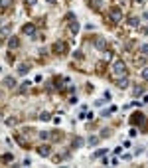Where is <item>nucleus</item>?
<instances>
[{"instance_id": "4be33fe9", "label": "nucleus", "mask_w": 148, "mask_h": 168, "mask_svg": "<svg viewBox=\"0 0 148 168\" xmlns=\"http://www.w3.org/2000/svg\"><path fill=\"white\" fill-rule=\"evenodd\" d=\"M40 119H42V121H49V119H52V115H49V113H42Z\"/></svg>"}, {"instance_id": "f03ea898", "label": "nucleus", "mask_w": 148, "mask_h": 168, "mask_svg": "<svg viewBox=\"0 0 148 168\" xmlns=\"http://www.w3.org/2000/svg\"><path fill=\"white\" fill-rule=\"evenodd\" d=\"M121 18H122V12H121V8H111V22L113 24H118L121 22Z\"/></svg>"}, {"instance_id": "9b49d317", "label": "nucleus", "mask_w": 148, "mask_h": 168, "mask_svg": "<svg viewBox=\"0 0 148 168\" xmlns=\"http://www.w3.org/2000/svg\"><path fill=\"white\" fill-rule=\"evenodd\" d=\"M69 30H71V34H77V32H79V22L71 20V24H69Z\"/></svg>"}, {"instance_id": "9d476101", "label": "nucleus", "mask_w": 148, "mask_h": 168, "mask_svg": "<svg viewBox=\"0 0 148 168\" xmlns=\"http://www.w3.org/2000/svg\"><path fill=\"white\" fill-rule=\"evenodd\" d=\"M22 30H24V34H28V36H34V34H36V28H34L32 24H26Z\"/></svg>"}, {"instance_id": "ddd939ff", "label": "nucleus", "mask_w": 148, "mask_h": 168, "mask_svg": "<svg viewBox=\"0 0 148 168\" xmlns=\"http://www.w3.org/2000/svg\"><path fill=\"white\" fill-rule=\"evenodd\" d=\"M10 30H12V26H10V24L2 26V30H0V36H8V34H10Z\"/></svg>"}, {"instance_id": "f257e3e1", "label": "nucleus", "mask_w": 148, "mask_h": 168, "mask_svg": "<svg viewBox=\"0 0 148 168\" xmlns=\"http://www.w3.org/2000/svg\"><path fill=\"white\" fill-rule=\"evenodd\" d=\"M113 71H115L117 75H128V71H126V64H125V61H115V64H113Z\"/></svg>"}, {"instance_id": "393cba45", "label": "nucleus", "mask_w": 148, "mask_h": 168, "mask_svg": "<svg viewBox=\"0 0 148 168\" xmlns=\"http://www.w3.org/2000/svg\"><path fill=\"white\" fill-rule=\"evenodd\" d=\"M140 49H142V52H144V53H146V56H148V44H144V46H142V48H140Z\"/></svg>"}, {"instance_id": "b1692460", "label": "nucleus", "mask_w": 148, "mask_h": 168, "mask_svg": "<svg viewBox=\"0 0 148 168\" xmlns=\"http://www.w3.org/2000/svg\"><path fill=\"white\" fill-rule=\"evenodd\" d=\"M67 20H69V22H71V20H75V14H73V12H69V14H67Z\"/></svg>"}, {"instance_id": "aec40b11", "label": "nucleus", "mask_w": 148, "mask_h": 168, "mask_svg": "<svg viewBox=\"0 0 148 168\" xmlns=\"http://www.w3.org/2000/svg\"><path fill=\"white\" fill-rule=\"evenodd\" d=\"M89 144L97 146V144H99V137H91V138H89Z\"/></svg>"}, {"instance_id": "2eb2a0df", "label": "nucleus", "mask_w": 148, "mask_h": 168, "mask_svg": "<svg viewBox=\"0 0 148 168\" xmlns=\"http://www.w3.org/2000/svg\"><path fill=\"white\" fill-rule=\"evenodd\" d=\"M4 85H6V87H14V85H16V81H14L12 77H6V79H4Z\"/></svg>"}, {"instance_id": "39448f33", "label": "nucleus", "mask_w": 148, "mask_h": 168, "mask_svg": "<svg viewBox=\"0 0 148 168\" xmlns=\"http://www.w3.org/2000/svg\"><path fill=\"white\" fill-rule=\"evenodd\" d=\"M8 48L10 49H18L20 48V40L18 38H10V40H8Z\"/></svg>"}, {"instance_id": "a878e982", "label": "nucleus", "mask_w": 148, "mask_h": 168, "mask_svg": "<svg viewBox=\"0 0 148 168\" xmlns=\"http://www.w3.org/2000/svg\"><path fill=\"white\" fill-rule=\"evenodd\" d=\"M142 34H146V36H148V26H146V28H142Z\"/></svg>"}, {"instance_id": "423d86ee", "label": "nucleus", "mask_w": 148, "mask_h": 168, "mask_svg": "<svg viewBox=\"0 0 148 168\" xmlns=\"http://www.w3.org/2000/svg\"><path fill=\"white\" fill-rule=\"evenodd\" d=\"M126 24H128L130 28H136L138 24H140V18H136V16H130V18L126 20Z\"/></svg>"}, {"instance_id": "412c9836", "label": "nucleus", "mask_w": 148, "mask_h": 168, "mask_svg": "<svg viewBox=\"0 0 148 168\" xmlns=\"http://www.w3.org/2000/svg\"><path fill=\"white\" fill-rule=\"evenodd\" d=\"M12 158H14L12 154H4V156H2V162H6V164H8V162H12Z\"/></svg>"}, {"instance_id": "6e6552de", "label": "nucleus", "mask_w": 148, "mask_h": 168, "mask_svg": "<svg viewBox=\"0 0 148 168\" xmlns=\"http://www.w3.org/2000/svg\"><path fill=\"white\" fill-rule=\"evenodd\" d=\"M117 85L121 87V89H125V87H128V79H126V75H121V79L117 81Z\"/></svg>"}, {"instance_id": "f3484780", "label": "nucleus", "mask_w": 148, "mask_h": 168, "mask_svg": "<svg viewBox=\"0 0 148 168\" xmlns=\"http://www.w3.org/2000/svg\"><path fill=\"white\" fill-rule=\"evenodd\" d=\"M16 123H18V121H16V117H10V119H6V125H8V127H14Z\"/></svg>"}, {"instance_id": "a211bd4d", "label": "nucleus", "mask_w": 148, "mask_h": 168, "mask_svg": "<svg viewBox=\"0 0 148 168\" xmlns=\"http://www.w3.org/2000/svg\"><path fill=\"white\" fill-rule=\"evenodd\" d=\"M30 85H32V81H26V83H24V85L22 87H20V93H26V91H28V87Z\"/></svg>"}, {"instance_id": "5701e85b", "label": "nucleus", "mask_w": 148, "mask_h": 168, "mask_svg": "<svg viewBox=\"0 0 148 168\" xmlns=\"http://www.w3.org/2000/svg\"><path fill=\"white\" fill-rule=\"evenodd\" d=\"M109 134H111L109 129H103V131H101V137H109Z\"/></svg>"}, {"instance_id": "f8f14e48", "label": "nucleus", "mask_w": 148, "mask_h": 168, "mask_svg": "<svg viewBox=\"0 0 148 168\" xmlns=\"http://www.w3.org/2000/svg\"><path fill=\"white\" fill-rule=\"evenodd\" d=\"M83 144H85V141H83L81 137H77V138H75V141H73V148H81Z\"/></svg>"}, {"instance_id": "1a4fd4ad", "label": "nucleus", "mask_w": 148, "mask_h": 168, "mask_svg": "<svg viewBox=\"0 0 148 168\" xmlns=\"http://www.w3.org/2000/svg\"><path fill=\"white\" fill-rule=\"evenodd\" d=\"M18 75H24V73H28L30 71V64H22V65H18Z\"/></svg>"}, {"instance_id": "6ab92c4d", "label": "nucleus", "mask_w": 148, "mask_h": 168, "mask_svg": "<svg viewBox=\"0 0 148 168\" xmlns=\"http://www.w3.org/2000/svg\"><path fill=\"white\" fill-rule=\"evenodd\" d=\"M140 75H142V79H146V81H148V65H146V67H142Z\"/></svg>"}, {"instance_id": "7ed1b4c3", "label": "nucleus", "mask_w": 148, "mask_h": 168, "mask_svg": "<svg viewBox=\"0 0 148 168\" xmlns=\"http://www.w3.org/2000/svg\"><path fill=\"white\" fill-rule=\"evenodd\" d=\"M95 48L101 49V52H103V49H107V40H105L103 36H97V38H95Z\"/></svg>"}, {"instance_id": "dca6fc26", "label": "nucleus", "mask_w": 148, "mask_h": 168, "mask_svg": "<svg viewBox=\"0 0 148 168\" xmlns=\"http://www.w3.org/2000/svg\"><path fill=\"white\" fill-rule=\"evenodd\" d=\"M107 154V148H101V150H97L95 154H93V158H99V156H105Z\"/></svg>"}, {"instance_id": "c85d7f7f", "label": "nucleus", "mask_w": 148, "mask_h": 168, "mask_svg": "<svg viewBox=\"0 0 148 168\" xmlns=\"http://www.w3.org/2000/svg\"><path fill=\"white\" fill-rule=\"evenodd\" d=\"M144 20H148V10H146V12H144Z\"/></svg>"}, {"instance_id": "bb28decb", "label": "nucleus", "mask_w": 148, "mask_h": 168, "mask_svg": "<svg viewBox=\"0 0 148 168\" xmlns=\"http://www.w3.org/2000/svg\"><path fill=\"white\" fill-rule=\"evenodd\" d=\"M134 2H136V4H144L146 0H134Z\"/></svg>"}, {"instance_id": "0eeeda50", "label": "nucleus", "mask_w": 148, "mask_h": 168, "mask_svg": "<svg viewBox=\"0 0 148 168\" xmlns=\"http://www.w3.org/2000/svg\"><path fill=\"white\" fill-rule=\"evenodd\" d=\"M38 152H40L42 156H49V152H52V148H49L48 144H42L40 148H38Z\"/></svg>"}, {"instance_id": "cd10ccee", "label": "nucleus", "mask_w": 148, "mask_h": 168, "mask_svg": "<svg viewBox=\"0 0 148 168\" xmlns=\"http://www.w3.org/2000/svg\"><path fill=\"white\" fill-rule=\"evenodd\" d=\"M26 2H28V4H36V0H26Z\"/></svg>"}, {"instance_id": "4468645a", "label": "nucleus", "mask_w": 148, "mask_h": 168, "mask_svg": "<svg viewBox=\"0 0 148 168\" xmlns=\"http://www.w3.org/2000/svg\"><path fill=\"white\" fill-rule=\"evenodd\" d=\"M14 0H0V8H10Z\"/></svg>"}, {"instance_id": "c756f323", "label": "nucleus", "mask_w": 148, "mask_h": 168, "mask_svg": "<svg viewBox=\"0 0 148 168\" xmlns=\"http://www.w3.org/2000/svg\"><path fill=\"white\" fill-rule=\"evenodd\" d=\"M48 2H49V4H56V2H57V0H48Z\"/></svg>"}, {"instance_id": "20e7f679", "label": "nucleus", "mask_w": 148, "mask_h": 168, "mask_svg": "<svg viewBox=\"0 0 148 168\" xmlns=\"http://www.w3.org/2000/svg\"><path fill=\"white\" fill-rule=\"evenodd\" d=\"M53 52L56 53H65L67 52V44L65 42H56V44H53Z\"/></svg>"}]
</instances>
